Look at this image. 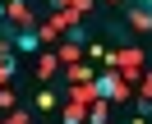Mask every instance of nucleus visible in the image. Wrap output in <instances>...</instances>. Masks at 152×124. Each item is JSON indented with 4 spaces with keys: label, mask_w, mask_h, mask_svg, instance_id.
Returning a JSON list of instances; mask_svg holds the SVG:
<instances>
[{
    "label": "nucleus",
    "mask_w": 152,
    "mask_h": 124,
    "mask_svg": "<svg viewBox=\"0 0 152 124\" xmlns=\"http://www.w3.org/2000/svg\"><path fill=\"white\" fill-rule=\"evenodd\" d=\"M60 124H83V110H78V106H69V110H65V120H60Z\"/></svg>",
    "instance_id": "nucleus-4"
},
{
    "label": "nucleus",
    "mask_w": 152,
    "mask_h": 124,
    "mask_svg": "<svg viewBox=\"0 0 152 124\" xmlns=\"http://www.w3.org/2000/svg\"><path fill=\"white\" fill-rule=\"evenodd\" d=\"M129 23L138 32H152V0H129Z\"/></svg>",
    "instance_id": "nucleus-1"
},
{
    "label": "nucleus",
    "mask_w": 152,
    "mask_h": 124,
    "mask_svg": "<svg viewBox=\"0 0 152 124\" xmlns=\"http://www.w3.org/2000/svg\"><path fill=\"white\" fill-rule=\"evenodd\" d=\"M92 92H97V96H111V92H115V83H111V78L102 74V78H97V83H92Z\"/></svg>",
    "instance_id": "nucleus-3"
},
{
    "label": "nucleus",
    "mask_w": 152,
    "mask_h": 124,
    "mask_svg": "<svg viewBox=\"0 0 152 124\" xmlns=\"http://www.w3.org/2000/svg\"><path fill=\"white\" fill-rule=\"evenodd\" d=\"M10 5H19V0H10Z\"/></svg>",
    "instance_id": "nucleus-5"
},
{
    "label": "nucleus",
    "mask_w": 152,
    "mask_h": 124,
    "mask_svg": "<svg viewBox=\"0 0 152 124\" xmlns=\"http://www.w3.org/2000/svg\"><path fill=\"white\" fill-rule=\"evenodd\" d=\"M10 41H14V51H42V32H32V28H14Z\"/></svg>",
    "instance_id": "nucleus-2"
}]
</instances>
